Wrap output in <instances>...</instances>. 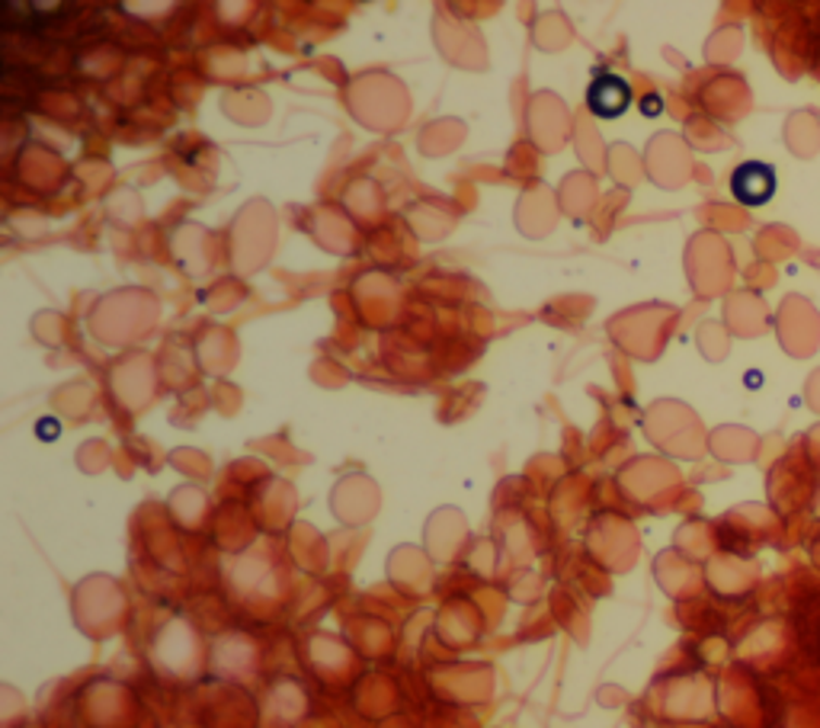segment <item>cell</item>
I'll return each mask as SVG.
<instances>
[{
  "label": "cell",
  "instance_id": "obj_1",
  "mask_svg": "<svg viewBox=\"0 0 820 728\" xmlns=\"http://www.w3.org/2000/svg\"><path fill=\"white\" fill-rule=\"evenodd\" d=\"M631 106V87L625 77L603 72L587 90V110L597 119H618Z\"/></svg>",
  "mask_w": 820,
  "mask_h": 728
},
{
  "label": "cell",
  "instance_id": "obj_2",
  "mask_svg": "<svg viewBox=\"0 0 820 728\" xmlns=\"http://www.w3.org/2000/svg\"><path fill=\"white\" fill-rule=\"evenodd\" d=\"M731 193L744 206H763L776 193V170L763 161H747L731 174Z\"/></svg>",
  "mask_w": 820,
  "mask_h": 728
},
{
  "label": "cell",
  "instance_id": "obj_3",
  "mask_svg": "<svg viewBox=\"0 0 820 728\" xmlns=\"http://www.w3.org/2000/svg\"><path fill=\"white\" fill-rule=\"evenodd\" d=\"M661 110H664V100H661L657 93H651V97H644V100H641V113H644V116H651V119H654V116H661Z\"/></svg>",
  "mask_w": 820,
  "mask_h": 728
}]
</instances>
